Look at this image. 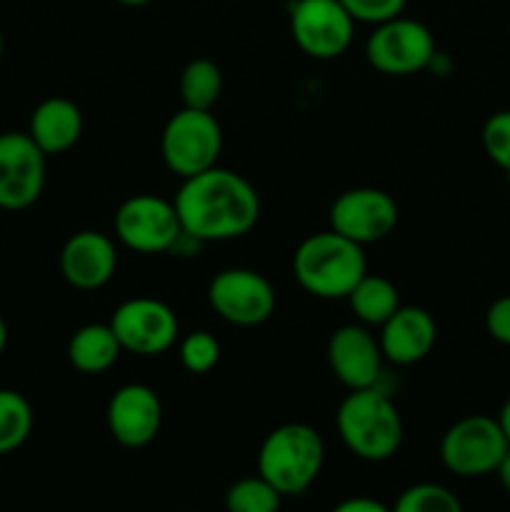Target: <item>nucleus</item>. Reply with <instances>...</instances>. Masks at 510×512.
I'll use <instances>...</instances> for the list:
<instances>
[{"label": "nucleus", "instance_id": "f257e3e1", "mask_svg": "<svg viewBox=\"0 0 510 512\" xmlns=\"http://www.w3.org/2000/svg\"><path fill=\"white\" fill-rule=\"evenodd\" d=\"M173 203L185 238L193 243L243 238L260 220V195L255 185L220 165L185 178Z\"/></svg>", "mask_w": 510, "mask_h": 512}, {"label": "nucleus", "instance_id": "7c9ffc66", "mask_svg": "<svg viewBox=\"0 0 510 512\" xmlns=\"http://www.w3.org/2000/svg\"><path fill=\"white\" fill-rule=\"evenodd\" d=\"M498 423H500V430H503L505 440H508V445H510V395H508V398H505V403L500 405Z\"/></svg>", "mask_w": 510, "mask_h": 512}, {"label": "nucleus", "instance_id": "c85d7f7f", "mask_svg": "<svg viewBox=\"0 0 510 512\" xmlns=\"http://www.w3.org/2000/svg\"><path fill=\"white\" fill-rule=\"evenodd\" d=\"M330 512H393L390 505L380 503L375 498H365V495H358V498H348L340 500Z\"/></svg>", "mask_w": 510, "mask_h": 512}, {"label": "nucleus", "instance_id": "393cba45", "mask_svg": "<svg viewBox=\"0 0 510 512\" xmlns=\"http://www.w3.org/2000/svg\"><path fill=\"white\" fill-rule=\"evenodd\" d=\"M180 363L188 373L205 375L218 365L220 360V343L208 330H193L185 335L178 345Z\"/></svg>", "mask_w": 510, "mask_h": 512}, {"label": "nucleus", "instance_id": "f3484780", "mask_svg": "<svg viewBox=\"0 0 510 512\" xmlns=\"http://www.w3.org/2000/svg\"><path fill=\"white\" fill-rule=\"evenodd\" d=\"M438 340V325L425 308L400 305L383 325L378 343L383 358L393 365H415L428 358Z\"/></svg>", "mask_w": 510, "mask_h": 512}, {"label": "nucleus", "instance_id": "f03ea898", "mask_svg": "<svg viewBox=\"0 0 510 512\" xmlns=\"http://www.w3.org/2000/svg\"><path fill=\"white\" fill-rule=\"evenodd\" d=\"M368 273L363 245L330 230L308 235L293 253V275L300 288L320 300L348 298Z\"/></svg>", "mask_w": 510, "mask_h": 512}, {"label": "nucleus", "instance_id": "9b49d317", "mask_svg": "<svg viewBox=\"0 0 510 512\" xmlns=\"http://www.w3.org/2000/svg\"><path fill=\"white\" fill-rule=\"evenodd\" d=\"M290 35L315 60L340 58L353 43L355 20L340 0H293Z\"/></svg>", "mask_w": 510, "mask_h": 512}, {"label": "nucleus", "instance_id": "ddd939ff", "mask_svg": "<svg viewBox=\"0 0 510 512\" xmlns=\"http://www.w3.org/2000/svg\"><path fill=\"white\" fill-rule=\"evenodd\" d=\"M45 158L28 133H0V208L25 210L43 195Z\"/></svg>", "mask_w": 510, "mask_h": 512}, {"label": "nucleus", "instance_id": "5701e85b", "mask_svg": "<svg viewBox=\"0 0 510 512\" xmlns=\"http://www.w3.org/2000/svg\"><path fill=\"white\" fill-rule=\"evenodd\" d=\"M283 495L260 475L240 478L225 490V512H278Z\"/></svg>", "mask_w": 510, "mask_h": 512}, {"label": "nucleus", "instance_id": "0eeeda50", "mask_svg": "<svg viewBox=\"0 0 510 512\" xmlns=\"http://www.w3.org/2000/svg\"><path fill=\"white\" fill-rule=\"evenodd\" d=\"M510 450L498 418L465 415L440 438V460L458 478H483L498 470Z\"/></svg>", "mask_w": 510, "mask_h": 512}, {"label": "nucleus", "instance_id": "dca6fc26", "mask_svg": "<svg viewBox=\"0 0 510 512\" xmlns=\"http://www.w3.org/2000/svg\"><path fill=\"white\" fill-rule=\"evenodd\" d=\"M118 270L115 243L100 230H78L60 250V273L73 288L98 290L113 280Z\"/></svg>", "mask_w": 510, "mask_h": 512}, {"label": "nucleus", "instance_id": "f8f14e48", "mask_svg": "<svg viewBox=\"0 0 510 512\" xmlns=\"http://www.w3.org/2000/svg\"><path fill=\"white\" fill-rule=\"evenodd\" d=\"M398 218V203L380 188H350L330 205V228L363 248L388 238Z\"/></svg>", "mask_w": 510, "mask_h": 512}, {"label": "nucleus", "instance_id": "6e6552de", "mask_svg": "<svg viewBox=\"0 0 510 512\" xmlns=\"http://www.w3.org/2000/svg\"><path fill=\"white\" fill-rule=\"evenodd\" d=\"M435 38L420 20L398 18L375 25L365 40V58L385 75H413L433 65Z\"/></svg>", "mask_w": 510, "mask_h": 512}, {"label": "nucleus", "instance_id": "7ed1b4c3", "mask_svg": "<svg viewBox=\"0 0 510 512\" xmlns=\"http://www.w3.org/2000/svg\"><path fill=\"white\" fill-rule=\"evenodd\" d=\"M335 428L345 448L360 460L383 463L403 445V418L380 388L350 390L338 405Z\"/></svg>", "mask_w": 510, "mask_h": 512}, {"label": "nucleus", "instance_id": "412c9836", "mask_svg": "<svg viewBox=\"0 0 510 512\" xmlns=\"http://www.w3.org/2000/svg\"><path fill=\"white\" fill-rule=\"evenodd\" d=\"M183 108L213 110L223 93V73L210 58H195L183 68L178 80Z\"/></svg>", "mask_w": 510, "mask_h": 512}, {"label": "nucleus", "instance_id": "20e7f679", "mask_svg": "<svg viewBox=\"0 0 510 512\" xmlns=\"http://www.w3.org/2000/svg\"><path fill=\"white\" fill-rule=\"evenodd\" d=\"M325 465V443L305 423H285L270 430L258 450V475L283 498L300 495L318 480Z\"/></svg>", "mask_w": 510, "mask_h": 512}, {"label": "nucleus", "instance_id": "423d86ee", "mask_svg": "<svg viewBox=\"0 0 510 512\" xmlns=\"http://www.w3.org/2000/svg\"><path fill=\"white\" fill-rule=\"evenodd\" d=\"M115 238L143 255L178 250L185 240L175 203L153 193L130 195L115 210Z\"/></svg>", "mask_w": 510, "mask_h": 512}, {"label": "nucleus", "instance_id": "4be33fe9", "mask_svg": "<svg viewBox=\"0 0 510 512\" xmlns=\"http://www.w3.org/2000/svg\"><path fill=\"white\" fill-rule=\"evenodd\" d=\"M33 408L18 390L0 388V455L15 453L33 433Z\"/></svg>", "mask_w": 510, "mask_h": 512}, {"label": "nucleus", "instance_id": "473e14b6", "mask_svg": "<svg viewBox=\"0 0 510 512\" xmlns=\"http://www.w3.org/2000/svg\"><path fill=\"white\" fill-rule=\"evenodd\" d=\"M115 3L128 5V8H140V5H148V3H153V0H115Z\"/></svg>", "mask_w": 510, "mask_h": 512}, {"label": "nucleus", "instance_id": "9d476101", "mask_svg": "<svg viewBox=\"0 0 510 512\" xmlns=\"http://www.w3.org/2000/svg\"><path fill=\"white\" fill-rule=\"evenodd\" d=\"M208 303L220 320L238 328H255L270 320L278 305L273 283L253 268H225L208 285Z\"/></svg>", "mask_w": 510, "mask_h": 512}, {"label": "nucleus", "instance_id": "2eb2a0df", "mask_svg": "<svg viewBox=\"0 0 510 512\" xmlns=\"http://www.w3.org/2000/svg\"><path fill=\"white\" fill-rule=\"evenodd\" d=\"M383 350L368 325L350 323L333 330L328 340V365L348 390L378 388L383 375Z\"/></svg>", "mask_w": 510, "mask_h": 512}, {"label": "nucleus", "instance_id": "a211bd4d", "mask_svg": "<svg viewBox=\"0 0 510 512\" xmlns=\"http://www.w3.org/2000/svg\"><path fill=\"white\" fill-rule=\"evenodd\" d=\"M28 135L45 155H60L73 148L83 135V113L63 95L45 98L30 113Z\"/></svg>", "mask_w": 510, "mask_h": 512}, {"label": "nucleus", "instance_id": "cd10ccee", "mask_svg": "<svg viewBox=\"0 0 510 512\" xmlns=\"http://www.w3.org/2000/svg\"><path fill=\"white\" fill-rule=\"evenodd\" d=\"M485 330L495 343L510 348V295L490 303V308L485 310Z\"/></svg>", "mask_w": 510, "mask_h": 512}, {"label": "nucleus", "instance_id": "4468645a", "mask_svg": "<svg viewBox=\"0 0 510 512\" xmlns=\"http://www.w3.org/2000/svg\"><path fill=\"white\" fill-rule=\"evenodd\" d=\"M105 420L115 443L140 450L158 438L163 425V403L150 385L128 383L113 393Z\"/></svg>", "mask_w": 510, "mask_h": 512}, {"label": "nucleus", "instance_id": "1a4fd4ad", "mask_svg": "<svg viewBox=\"0 0 510 512\" xmlns=\"http://www.w3.org/2000/svg\"><path fill=\"white\" fill-rule=\"evenodd\" d=\"M110 328L120 348L140 358H155L168 353L180 335L175 310L158 298H130L120 303L110 315Z\"/></svg>", "mask_w": 510, "mask_h": 512}, {"label": "nucleus", "instance_id": "6ab92c4d", "mask_svg": "<svg viewBox=\"0 0 510 512\" xmlns=\"http://www.w3.org/2000/svg\"><path fill=\"white\" fill-rule=\"evenodd\" d=\"M120 348L110 323L83 325L68 340V360L75 370L85 375H100L118 363Z\"/></svg>", "mask_w": 510, "mask_h": 512}, {"label": "nucleus", "instance_id": "2f4dec72", "mask_svg": "<svg viewBox=\"0 0 510 512\" xmlns=\"http://www.w3.org/2000/svg\"><path fill=\"white\" fill-rule=\"evenodd\" d=\"M5 345H8V325H5L3 315H0V355H3Z\"/></svg>", "mask_w": 510, "mask_h": 512}, {"label": "nucleus", "instance_id": "a878e982", "mask_svg": "<svg viewBox=\"0 0 510 512\" xmlns=\"http://www.w3.org/2000/svg\"><path fill=\"white\" fill-rule=\"evenodd\" d=\"M483 150L500 170L510 175V110H498L483 125Z\"/></svg>", "mask_w": 510, "mask_h": 512}, {"label": "nucleus", "instance_id": "b1692460", "mask_svg": "<svg viewBox=\"0 0 510 512\" xmlns=\"http://www.w3.org/2000/svg\"><path fill=\"white\" fill-rule=\"evenodd\" d=\"M393 512H465L458 495L438 483H415L398 495Z\"/></svg>", "mask_w": 510, "mask_h": 512}, {"label": "nucleus", "instance_id": "72a5a7b5", "mask_svg": "<svg viewBox=\"0 0 510 512\" xmlns=\"http://www.w3.org/2000/svg\"><path fill=\"white\" fill-rule=\"evenodd\" d=\"M3 48H5V38H3V30H0V55H3Z\"/></svg>", "mask_w": 510, "mask_h": 512}, {"label": "nucleus", "instance_id": "aec40b11", "mask_svg": "<svg viewBox=\"0 0 510 512\" xmlns=\"http://www.w3.org/2000/svg\"><path fill=\"white\" fill-rule=\"evenodd\" d=\"M345 300L350 303V310L360 325H375V328H380L403 305L395 283L373 273H365Z\"/></svg>", "mask_w": 510, "mask_h": 512}, {"label": "nucleus", "instance_id": "c756f323", "mask_svg": "<svg viewBox=\"0 0 510 512\" xmlns=\"http://www.w3.org/2000/svg\"><path fill=\"white\" fill-rule=\"evenodd\" d=\"M495 475H498V480H500V485H503L505 493L510 495V450H508V453H505V458L500 460V465H498V470H495Z\"/></svg>", "mask_w": 510, "mask_h": 512}, {"label": "nucleus", "instance_id": "39448f33", "mask_svg": "<svg viewBox=\"0 0 510 512\" xmlns=\"http://www.w3.org/2000/svg\"><path fill=\"white\" fill-rule=\"evenodd\" d=\"M223 150V128L215 120L213 110L180 108L165 123L160 135L163 163L180 180L193 178L218 165Z\"/></svg>", "mask_w": 510, "mask_h": 512}, {"label": "nucleus", "instance_id": "bb28decb", "mask_svg": "<svg viewBox=\"0 0 510 512\" xmlns=\"http://www.w3.org/2000/svg\"><path fill=\"white\" fill-rule=\"evenodd\" d=\"M355 23L380 25L403 15L408 0H340Z\"/></svg>", "mask_w": 510, "mask_h": 512}]
</instances>
